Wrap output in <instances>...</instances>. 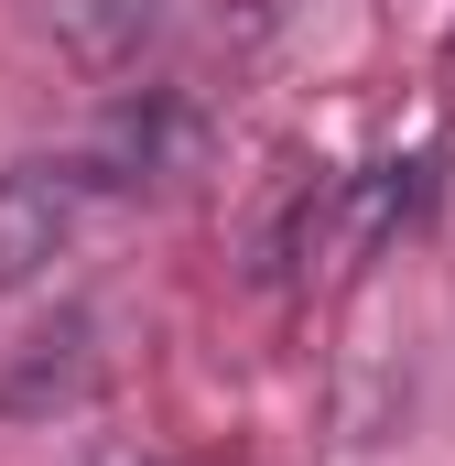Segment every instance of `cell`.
Wrapping results in <instances>:
<instances>
[{
	"label": "cell",
	"instance_id": "2",
	"mask_svg": "<svg viewBox=\"0 0 455 466\" xmlns=\"http://www.w3.org/2000/svg\"><path fill=\"white\" fill-rule=\"evenodd\" d=\"M98 466H141V456H98Z\"/></svg>",
	"mask_w": 455,
	"mask_h": 466
},
{
	"label": "cell",
	"instance_id": "1",
	"mask_svg": "<svg viewBox=\"0 0 455 466\" xmlns=\"http://www.w3.org/2000/svg\"><path fill=\"white\" fill-rule=\"evenodd\" d=\"M98 152H66V163H11L0 174V293L11 282H33L66 238L87 228V207H98Z\"/></svg>",
	"mask_w": 455,
	"mask_h": 466
}]
</instances>
